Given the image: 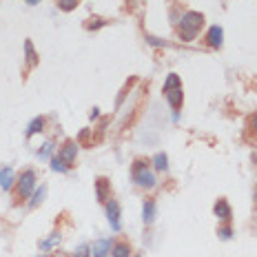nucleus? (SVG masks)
Listing matches in <instances>:
<instances>
[{
  "label": "nucleus",
  "mask_w": 257,
  "mask_h": 257,
  "mask_svg": "<svg viewBox=\"0 0 257 257\" xmlns=\"http://www.w3.org/2000/svg\"><path fill=\"white\" fill-rule=\"evenodd\" d=\"M202 25H204V16H202V13H197V11H187L182 18H180V22H178V33H180V38H182V40H187V42L195 40V36L199 33Z\"/></svg>",
  "instance_id": "nucleus-1"
},
{
  "label": "nucleus",
  "mask_w": 257,
  "mask_h": 257,
  "mask_svg": "<svg viewBox=\"0 0 257 257\" xmlns=\"http://www.w3.org/2000/svg\"><path fill=\"white\" fill-rule=\"evenodd\" d=\"M133 180H135L137 187H142V189H153L155 182H158V180H155V173L142 160H137L135 166H133Z\"/></svg>",
  "instance_id": "nucleus-2"
},
{
  "label": "nucleus",
  "mask_w": 257,
  "mask_h": 257,
  "mask_svg": "<svg viewBox=\"0 0 257 257\" xmlns=\"http://www.w3.org/2000/svg\"><path fill=\"white\" fill-rule=\"evenodd\" d=\"M33 191H36V173L25 171L18 180V193H20V197H31Z\"/></svg>",
  "instance_id": "nucleus-3"
},
{
  "label": "nucleus",
  "mask_w": 257,
  "mask_h": 257,
  "mask_svg": "<svg viewBox=\"0 0 257 257\" xmlns=\"http://www.w3.org/2000/svg\"><path fill=\"white\" fill-rule=\"evenodd\" d=\"M89 249H91V257H109L111 255V249H113V240L111 237H104V240L93 242Z\"/></svg>",
  "instance_id": "nucleus-4"
},
{
  "label": "nucleus",
  "mask_w": 257,
  "mask_h": 257,
  "mask_svg": "<svg viewBox=\"0 0 257 257\" xmlns=\"http://www.w3.org/2000/svg\"><path fill=\"white\" fill-rule=\"evenodd\" d=\"M164 96H166V100H169L171 109H173V111H175V118H178V111H180V107H182V100H184L182 87H173V89H166V91H164Z\"/></svg>",
  "instance_id": "nucleus-5"
},
{
  "label": "nucleus",
  "mask_w": 257,
  "mask_h": 257,
  "mask_svg": "<svg viewBox=\"0 0 257 257\" xmlns=\"http://www.w3.org/2000/svg\"><path fill=\"white\" fill-rule=\"evenodd\" d=\"M107 217L113 231H120V204L116 199H109L107 202Z\"/></svg>",
  "instance_id": "nucleus-6"
},
{
  "label": "nucleus",
  "mask_w": 257,
  "mask_h": 257,
  "mask_svg": "<svg viewBox=\"0 0 257 257\" xmlns=\"http://www.w3.org/2000/svg\"><path fill=\"white\" fill-rule=\"evenodd\" d=\"M222 42H224V29L222 27H211L206 33V45L208 47H213V49H220L222 47Z\"/></svg>",
  "instance_id": "nucleus-7"
},
{
  "label": "nucleus",
  "mask_w": 257,
  "mask_h": 257,
  "mask_svg": "<svg viewBox=\"0 0 257 257\" xmlns=\"http://www.w3.org/2000/svg\"><path fill=\"white\" fill-rule=\"evenodd\" d=\"M75 155H78V144L75 142H66V144L60 149V153H58V158L64 162L66 166H71V162L75 160Z\"/></svg>",
  "instance_id": "nucleus-8"
},
{
  "label": "nucleus",
  "mask_w": 257,
  "mask_h": 257,
  "mask_svg": "<svg viewBox=\"0 0 257 257\" xmlns=\"http://www.w3.org/2000/svg\"><path fill=\"white\" fill-rule=\"evenodd\" d=\"M213 213H215V215L220 217L222 222H231V215H233L231 204H228L224 197H222V199H217V202H215V206H213Z\"/></svg>",
  "instance_id": "nucleus-9"
},
{
  "label": "nucleus",
  "mask_w": 257,
  "mask_h": 257,
  "mask_svg": "<svg viewBox=\"0 0 257 257\" xmlns=\"http://www.w3.org/2000/svg\"><path fill=\"white\" fill-rule=\"evenodd\" d=\"M155 215H158V206H155V202L153 199H146L144 206H142V220H144V224H153Z\"/></svg>",
  "instance_id": "nucleus-10"
},
{
  "label": "nucleus",
  "mask_w": 257,
  "mask_h": 257,
  "mask_svg": "<svg viewBox=\"0 0 257 257\" xmlns=\"http://www.w3.org/2000/svg\"><path fill=\"white\" fill-rule=\"evenodd\" d=\"M96 195L100 202H109L111 199V195H109V180L107 178H100L96 182Z\"/></svg>",
  "instance_id": "nucleus-11"
},
{
  "label": "nucleus",
  "mask_w": 257,
  "mask_h": 257,
  "mask_svg": "<svg viewBox=\"0 0 257 257\" xmlns=\"http://www.w3.org/2000/svg\"><path fill=\"white\" fill-rule=\"evenodd\" d=\"M11 184H13V171H11V166H4V169H0V189H11Z\"/></svg>",
  "instance_id": "nucleus-12"
},
{
  "label": "nucleus",
  "mask_w": 257,
  "mask_h": 257,
  "mask_svg": "<svg viewBox=\"0 0 257 257\" xmlns=\"http://www.w3.org/2000/svg\"><path fill=\"white\" fill-rule=\"evenodd\" d=\"M42 128H45V118H33L29 122V127H27V137L36 135V133H40Z\"/></svg>",
  "instance_id": "nucleus-13"
},
{
  "label": "nucleus",
  "mask_w": 257,
  "mask_h": 257,
  "mask_svg": "<svg viewBox=\"0 0 257 257\" xmlns=\"http://www.w3.org/2000/svg\"><path fill=\"white\" fill-rule=\"evenodd\" d=\"M111 255L113 257H131V246L125 244V242H120V244H113Z\"/></svg>",
  "instance_id": "nucleus-14"
},
{
  "label": "nucleus",
  "mask_w": 257,
  "mask_h": 257,
  "mask_svg": "<svg viewBox=\"0 0 257 257\" xmlns=\"http://www.w3.org/2000/svg\"><path fill=\"white\" fill-rule=\"evenodd\" d=\"M25 54H27V64L36 66L38 64V54H36V49H33V42L31 40L25 42Z\"/></svg>",
  "instance_id": "nucleus-15"
},
{
  "label": "nucleus",
  "mask_w": 257,
  "mask_h": 257,
  "mask_svg": "<svg viewBox=\"0 0 257 257\" xmlns=\"http://www.w3.org/2000/svg\"><path fill=\"white\" fill-rule=\"evenodd\" d=\"M153 166L155 171H166L169 169V158H166V153H158L153 158Z\"/></svg>",
  "instance_id": "nucleus-16"
},
{
  "label": "nucleus",
  "mask_w": 257,
  "mask_h": 257,
  "mask_svg": "<svg viewBox=\"0 0 257 257\" xmlns=\"http://www.w3.org/2000/svg\"><path fill=\"white\" fill-rule=\"evenodd\" d=\"M45 193H47V187H40V189H36V191H33V195H31V202H29V206H31V208H36L38 204L42 202V197H45Z\"/></svg>",
  "instance_id": "nucleus-17"
},
{
  "label": "nucleus",
  "mask_w": 257,
  "mask_h": 257,
  "mask_svg": "<svg viewBox=\"0 0 257 257\" xmlns=\"http://www.w3.org/2000/svg\"><path fill=\"white\" fill-rule=\"evenodd\" d=\"M173 87H182V80H180V75L171 73L169 78L164 80V87H162V91H166V89H173Z\"/></svg>",
  "instance_id": "nucleus-18"
},
{
  "label": "nucleus",
  "mask_w": 257,
  "mask_h": 257,
  "mask_svg": "<svg viewBox=\"0 0 257 257\" xmlns=\"http://www.w3.org/2000/svg\"><path fill=\"white\" fill-rule=\"evenodd\" d=\"M51 169H54L56 173H66V171H69V166H66L60 158H54V160H51Z\"/></svg>",
  "instance_id": "nucleus-19"
},
{
  "label": "nucleus",
  "mask_w": 257,
  "mask_h": 257,
  "mask_svg": "<svg viewBox=\"0 0 257 257\" xmlns=\"http://www.w3.org/2000/svg\"><path fill=\"white\" fill-rule=\"evenodd\" d=\"M56 2H58V7L63 11H71V9L78 7V0H56Z\"/></svg>",
  "instance_id": "nucleus-20"
},
{
  "label": "nucleus",
  "mask_w": 257,
  "mask_h": 257,
  "mask_svg": "<svg viewBox=\"0 0 257 257\" xmlns=\"http://www.w3.org/2000/svg\"><path fill=\"white\" fill-rule=\"evenodd\" d=\"M51 151H54V142H47L45 146H42V151H38V158L40 160H47L51 155Z\"/></svg>",
  "instance_id": "nucleus-21"
},
{
  "label": "nucleus",
  "mask_w": 257,
  "mask_h": 257,
  "mask_svg": "<svg viewBox=\"0 0 257 257\" xmlns=\"http://www.w3.org/2000/svg\"><path fill=\"white\" fill-rule=\"evenodd\" d=\"M58 242H60V233H51V237H49V240H47V242H42V249H51V246H56V244H58Z\"/></svg>",
  "instance_id": "nucleus-22"
},
{
  "label": "nucleus",
  "mask_w": 257,
  "mask_h": 257,
  "mask_svg": "<svg viewBox=\"0 0 257 257\" xmlns=\"http://www.w3.org/2000/svg\"><path fill=\"white\" fill-rule=\"evenodd\" d=\"M73 257H91V249H89L87 244H82L78 251L73 253Z\"/></svg>",
  "instance_id": "nucleus-23"
},
{
  "label": "nucleus",
  "mask_w": 257,
  "mask_h": 257,
  "mask_svg": "<svg viewBox=\"0 0 257 257\" xmlns=\"http://www.w3.org/2000/svg\"><path fill=\"white\" fill-rule=\"evenodd\" d=\"M217 235L222 237V240H231V235H233V231H231V226H222L220 231H217Z\"/></svg>",
  "instance_id": "nucleus-24"
},
{
  "label": "nucleus",
  "mask_w": 257,
  "mask_h": 257,
  "mask_svg": "<svg viewBox=\"0 0 257 257\" xmlns=\"http://www.w3.org/2000/svg\"><path fill=\"white\" fill-rule=\"evenodd\" d=\"M253 128H255V133H257V113L253 116Z\"/></svg>",
  "instance_id": "nucleus-25"
},
{
  "label": "nucleus",
  "mask_w": 257,
  "mask_h": 257,
  "mask_svg": "<svg viewBox=\"0 0 257 257\" xmlns=\"http://www.w3.org/2000/svg\"><path fill=\"white\" fill-rule=\"evenodd\" d=\"M25 2H29V4H38L40 0H25Z\"/></svg>",
  "instance_id": "nucleus-26"
},
{
  "label": "nucleus",
  "mask_w": 257,
  "mask_h": 257,
  "mask_svg": "<svg viewBox=\"0 0 257 257\" xmlns=\"http://www.w3.org/2000/svg\"><path fill=\"white\" fill-rule=\"evenodd\" d=\"M255 197H257V191H255Z\"/></svg>",
  "instance_id": "nucleus-27"
},
{
  "label": "nucleus",
  "mask_w": 257,
  "mask_h": 257,
  "mask_svg": "<svg viewBox=\"0 0 257 257\" xmlns=\"http://www.w3.org/2000/svg\"><path fill=\"white\" fill-rule=\"evenodd\" d=\"M135 257H140V255H135Z\"/></svg>",
  "instance_id": "nucleus-28"
},
{
  "label": "nucleus",
  "mask_w": 257,
  "mask_h": 257,
  "mask_svg": "<svg viewBox=\"0 0 257 257\" xmlns=\"http://www.w3.org/2000/svg\"><path fill=\"white\" fill-rule=\"evenodd\" d=\"M45 257H47V255H45Z\"/></svg>",
  "instance_id": "nucleus-29"
}]
</instances>
